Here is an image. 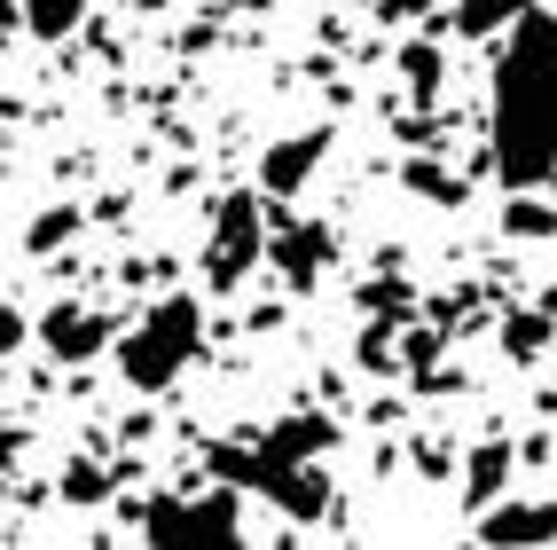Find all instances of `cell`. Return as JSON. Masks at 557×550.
Returning a JSON list of instances; mask_svg holds the SVG:
<instances>
[{
	"instance_id": "obj_1",
	"label": "cell",
	"mask_w": 557,
	"mask_h": 550,
	"mask_svg": "<svg viewBox=\"0 0 557 550\" xmlns=\"http://www.w3.org/2000/svg\"><path fill=\"white\" fill-rule=\"evenodd\" d=\"M495 181L549 190L557 181V16L527 9L495 56Z\"/></svg>"
},
{
	"instance_id": "obj_2",
	"label": "cell",
	"mask_w": 557,
	"mask_h": 550,
	"mask_svg": "<svg viewBox=\"0 0 557 550\" xmlns=\"http://www.w3.org/2000/svg\"><path fill=\"white\" fill-rule=\"evenodd\" d=\"M197 346H205V315H197L189 291H173V300H158V307L119 339V378H126L134 393H165V386L197 362Z\"/></svg>"
},
{
	"instance_id": "obj_3",
	"label": "cell",
	"mask_w": 557,
	"mask_h": 550,
	"mask_svg": "<svg viewBox=\"0 0 557 550\" xmlns=\"http://www.w3.org/2000/svg\"><path fill=\"white\" fill-rule=\"evenodd\" d=\"M259 260H268V190H228L212 205V236H205V283L236 291Z\"/></svg>"
},
{
	"instance_id": "obj_4",
	"label": "cell",
	"mask_w": 557,
	"mask_h": 550,
	"mask_svg": "<svg viewBox=\"0 0 557 550\" xmlns=\"http://www.w3.org/2000/svg\"><path fill=\"white\" fill-rule=\"evenodd\" d=\"M134 527L165 542V550H189V542H236L244 535V496L236 488H212V496H150L134 503Z\"/></svg>"
},
{
	"instance_id": "obj_5",
	"label": "cell",
	"mask_w": 557,
	"mask_h": 550,
	"mask_svg": "<svg viewBox=\"0 0 557 550\" xmlns=\"http://www.w3.org/2000/svg\"><path fill=\"white\" fill-rule=\"evenodd\" d=\"M330 158V126H307V134H283V142H268V158H259V190H268L275 205L283 197H299L307 181H314V166Z\"/></svg>"
},
{
	"instance_id": "obj_6",
	"label": "cell",
	"mask_w": 557,
	"mask_h": 550,
	"mask_svg": "<svg viewBox=\"0 0 557 550\" xmlns=\"http://www.w3.org/2000/svg\"><path fill=\"white\" fill-rule=\"evenodd\" d=\"M40 346H48L55 362H95V354L110 346V322H102L95 307H79V300H55V307L40 315Z\"/></svg>"
},
{
	"instance_id": "obj_7",
	"label": "cell",
	"mask_w": 557,
	"mask_h": 550,
	"mask_svg": "<svg viewBox=\"0 0 557 550\" xmlns=\"http://www.w3.org/2000/svg\"><path fill=\"white\" fill-rule=\"evenodd\" d=\"M330 236L322 220H299V229H275V244H268V260H275V276L290 283V291H307V283H322V268H330Z\"/></svg>"
},
{
	"instance_id": "obj_8",
	"label": "cell",
	"mask_w": 557,
	"mask_h": 550,
	"mask_svg": "<svg viewBox=\"0 0 557 550\" xmlns=\"http://www.w3.org/2000/svg\"><path fill=\"white\" fill-rule=\"evenodd\" d=\"M479 542H557V503L542 496H510L479 511Z\"/></svg>"
},
{
	"instance_id": "obj_9",
	"label": "cell",
	"mask_w": 557,
	"mask_h": 550,
	"mask_svg": "<svg viewBox=\"0 0 557 550\" xmlns=\"http://www.w3.org/2000/svg\"><path fill=\"white\" fill-rule=\"evenodd\" d=\"M510 440H479L471 449V464H463V503L471 511H487V503H503V488H510Z\"/></svg>"
},
{
	"instance_id": "obj_10",
	"label": "cell",
	"mask_w": 557,
	"mask_h": 550,
	"mask_svg": "<svg viewBox=\"0 0 557 550\" xmlns=\"http://www.w3.org/2000/svg\"><path fill=\"white\" fill-rule=\"evenodd\" d=\"M549 339H557V315H549V307H518V315H503V354H510V362H542Z\"/></svg>"
},
{
	"instance_id": "obj_11",
	"label": "cell",
	"mask_w": 557,
	"mask_h": 550,
	"mask_svg": "<svg viewBox=\"0 0 557 550\" xmlns=\"http://www.w3.org/2000/svg\"><path fill=\"white\" fill-rule=\"evenodd\" d=\"M87 24V0H24V32L32 40H71Z\"/></svg>"
},
{
	"instance_id": "obj_12",
	"label": "cell",
	"mask_w": 557,
	"mask_h": 550,
	"mask_svg": "<svg viewBox=\"0 0 557 550\" xmlns=\"http://www.w3.org/2000/svg\"><path fill=\"white\" fill-rule=\"evenodd\" d=\"M448 9H456L463 32H503V24H518L527 9H542V0H448Z\"/></svg>"
},
{
	"instance_id": "obj_13",
	"label": "cell",
	"mask_w": 557,
	"mask_h": 550,
	"mask_svg": "<svg viewBox=\"0 0 557 550\" xmlns=\"http://www.w3.org/2000/svg\"><path fill=\"white\" fill-rule=\"evenodd\" d=\"M79 205H55V212H40V220H32V236H24V252H55L63 236H79Z\"/></svg>"
},
{
	"instance_id": "obj_14",
	"label": "cell",
	"mask_w": 557,
	"mask_h": 550,
	"mask_svg": "<svg viewBox=\"0 0 557 550\" xmlns=\"http://www.w3.org/2000/svg\"><path fill=\"white\" fill-rule=\"evenodd\" d=\"M63 503H110V472L102 464H63Z\"/></svg>"
},
{
	"instance_id": "obj_15",
	"label": "cell",
	"mask_w": 557,
	"mask_h": 550,
	"mask_svg": "<svg viewBox=\"0 0 557 550\" xmlns=\"http://www.w3.org/2000/svg\"><path fill=\"white\" fill-rule=\"evenodd\" d=\"M400 71H408V95L432 102V87H440V48H400Z\"/></svg>"
},
{
	"instance_id": "obj_16",
	"label": "cell",
	"mask_w": 557,
	"mask_h": 550,
	"mask_svg": "<svg viewBox=\"0 0 557 550\" xmlns=\"http://www.w3.org/2000/svg\"><path fill=\"white\" fill-rule=\"evenodd\" d=\"M408 181H417V190H424L432 205H456V197H463V190H456V181L440 173V166H408Z\"/></svg>"
},
{
	"instance_id": "obj_17",
	"label": "cell",
	"mask_w": 557,
	"mask_h": 550,
	"mask_svg": "<svg viewBox=\"0 0 557 550\" xmlns=\"http://www.w3.org/2000/svg\"><path fill=\"white\" fill-rule=\"evenodd\" d=\"M361 9H377L385 24H400V16H424V9H432V0H361Z\"/></svg>"
},
{
	"instance_id": "obj_18",
	"label": "cell",
	"mask_w": 557,
	"mask_h": 550,
	"mask_svg": "<svg viewBox=\"0 0 557 550\" xmlns=\"http://www.w3.org/2000/svg\"><path fill=\"white\" fill-rule=\"evenodd\" d=\"M16 339H24V315H16L9 300H0V354H16Z\"/></svg>"
},
{
	"instance_id": "obj_19",
	"label": "cell",
	"mask_w": 557,
	"mask_h": 550,
	"mask_svg": "<svg viewBox=\"0 0 557 550\" xmlns=\"http://www.w3.org/2000/svg\"><path fill=\"white\" fill-rule=\"evenodd\" d=\"M16 32H24V0H0V48H9Z\"/></svg>"
},
{
	"instance_id": "obj_20",
	"label": "cell",
	"mask_w": 557,
	"mask_h": 550,
	"mask_svg": "<svg viewBox=\"0 0 557 550\" xmlns=\"http://www.w3.org/2000/svg\"><path fill=\"white\" fill-rule=\"evenodd\" d=\"M9 456H16V432H9V425H0V464H9Z\"/></svg>"
},
{
	"instance_id": "obj_21",
	"label": "cell",
	"mask_w": 557,
	"mask_h": 550,
	"mask_svg": "<svg viewBox=\"0 0 557 550\" xmlns=\"http://www.w3.org/2000/svg\"><path fill=\"white\" fill-rule=\"evenodd\" d=\"M212 9H259V0H212Z\"/></svg>"
},
{
	"instance_id": "obj_22",
	"label": "cell",
	"mask_w": 557,
	"mask_h": 550,
	"mask_svg": "<svg viewBox=\"0 0 557 550\" xmlns=\"http://www.w3.org/2000/svg\"><path fill=\"white\" fill-rule=\"evenodd\" d=\"M542 307H549V315H557V283H549V291H542Z\"/></svg>"
},
{
	"instance_id": "obj_23",
	"label": "cell",
	"mask_w": 557,
	"mask_h": 550,
	"mask_svg": "<svg viewBox=\"0 0 557 550\" xmlns=\"http://www.w3.org/2000/svg\"><path fill=\"white\" fill-rule=\"evenodd\" d=\"M150 9H173V0H150Z\"/></svg>"
}]
</instances>
